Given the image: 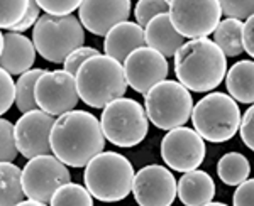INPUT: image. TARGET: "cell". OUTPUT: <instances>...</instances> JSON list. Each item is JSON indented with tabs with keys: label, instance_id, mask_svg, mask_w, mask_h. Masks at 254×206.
Returning <instances> with one entry per match:
<instances>
[{
	"label": "cell",
	"instance_id": "obj_18",
	"mask_svg": "<svg viewBox=\"0 0 254 206\" xmlns=\"http://www.w3.org/2000/svg\"><path fill=\"white\" fill-rule=\"evenodd\" d=\"M36 61V48L31 39L20 32L3 34V49L0 54V68L9 75H22Z\"/></svg>",
	"mask_w": 254,
	"mask_h": 206
},
{
	"label": "cell",
	"instance_id": "obj_22",
	"mask_svg": "<svg viewBox=\"0 0 254 206\" xmlns=\"http://www.w3.org/2000/svg\"><path fill=\"white\" fill-rule=\"evenodd\" d=\"M24 198L22 169L14 162L0 160V206H15Z\"/></svg>",
	"mask_w": 254,
	"mask_h": 206
},
{
	"label": "cell",
	"instance_id": "obj_10",
	"mask_svg": "<svg viewBox=\"0 0 254 206\" xmlns=\"http://www.w3.org/2000/svg\"><path fill=\"white\" fill-rule=\"evenodd\" d=\"M168 15L183 38L196 39L214 32L222 12L217 0H170Z\"/></svg>",
	"mask_w": 254,
	"mask_h": 206
},
{
	"label": "cell",
	"instance_id": "obj_9",
	"mask_svg": "<svg viewBox=\"0 0 254 206\" xmlns=\"http://www.w3.org/2000/svg\"><path fill=\"white\" fill-rule=\"evenodd\" d=\"M71 181L68 166L55 154L36 155L27 160L22 169V189L26 198L49 205L51 196L61 184Z\"/></svg>",
	"mask_w": 254,
	"mask_h": 206
},
{
	"label": "cell",
	"instance_id": "obj_23",
	"mask_svg": "<svg viewBox=\"0 0 254 206\" xmlns=\"http://www.w3.org/2000/svg\"><path fill=\"white\" fill-rule=\"evenodd\" d=\"M243 20L239 19H224L214 29V43L224 52L225 57H236L244 52L243 48Z\"/></svg>",
	"mask_w": 254,
	"mask_h": 206
},
{
	"label": "cell",
	"instance_id": "obj_34",
	"mask_svg": "<svg viewBox=\"0 0 254 206\" xmlns=\"http://www.w3.org/2000/svg\"><path fill=\"white\" fill-rule=\"evenodd\" d=\"M39 12H41V7L38 5V2H36V0H29L22 19H20L17 24H14L9 31L10 32H24V31H27V29H31L36 22H38Z\"/></svg>",
	"mask_w": 254,
	"mask_h": 206
},
{
	"label": "cell",
	"instance_id": "obj_19",
	"mask_svg": "<svg viewBox=\"0 0 254 206\" xmlns=\"http://www.w3.org/2000/svg\"><path fill=\"white\" fill-rule=\"evenodd\" d=\"M144 39L147 48H153L165 57H171L183 46L187 38L173 27L168 12H163L154 15L144 26Z\"/></svg>",
	"mask_w": 254,
	"mask_h": 206
},
{
	"label": "cell",
	"instance_id": "obj_39",
	"mask_svg": "<svg viewBox=\"0 0 254 206\" xmlns=\"http://www.w3.org/2000/svg\"><path fill=\"white\" fill-rule=\"evenodd\" d=\"M166 2H170V0H166Z\"/></svg>",
	"mask_w": 254,
	"mask_h": 206
},
{
	"label": "cell",
	"instance_id": "obj_36",
	"mask_svg": "<svg viewBox=\"0 0 254 206\" xmlns=\"http://www.w3.org/2000/svg\"><path fill=\"white\" fill-rule=\"evenodd\" d=\"M234 206H253L254 205V181L246 179L237 184V189L232 198Z\"/></svg>",
	"mask_w": 254,
	"mask_h": 206
},
{
	"label": "cell",
	"instance_id": "obj_27",
	"mask_svg": "<svg viewBox=\"0 0 254 206\" xmlns=\"http://www.w3.org/2000/svg\"><path fill=\"white\" fill-rule=\"evenodd\" d=\"M29 0H0V29H10L22 19Z\"/></svg>",
	"mask_w": 254,
	"mask_h": 206
},
{
	"label": "cell",
	"instance_id": "obj_21",
	"mask_svg": "<svg viewBox=\"0 0 254 206\" xmlns=\"http://www.w3.org/2000/svg\"><path fill=\"white\" fill-rule=\"evenodd\" d=\"M224 80L229 95L236 102L248 105L254 102V63L251 59L232 64L231 69L225 71Z\"/></svg>",
	"mask_w": 254,
	"mask_h": 206
},
{
	"label": "cell",
	"instance_id": "obj_16",
	"mask_svg": "<svg viewBox=\"0 0 254 206\" xmlns=\"http://www.w3.org/2000/svg\"><path fill=\"white\" fill-rule=\"evenodd\" d=\"M130 15V0H81L78 19L87 31L105 36L116 24Z\"/></svg>",
	"mask_w": 254,
	"mask_h": 206
},
{
	"label": "cell",
	"instance_id": "obj_20",
	"mask_svg": "<svg viewBox=\"0 0 254 206\" xmlns=\"http://www.w3.org/2000/svg\"><path fill=\"white\" fill-rule=\"evenodd\" d=\"M176 195L187 206H207L215 196V183L205 171H188L176 184Z\"/></svg>",
	"mask_w": 254,
	"mask_h": 206
},
{
	"label": "cell",
	"instance_id": "obj_6",
	"mask_svg": "<svg viewBox=\"0 0 254 206\" xmlns=\"http://www.w3.org/2000/svg\"><path fill=\"white\" fill-rule=\"evenodd\" d=\"M195 130L203 141L220 144L237 134L241 110L237 102L227 93H208L191 108L190 115Z\"/></svg>",
	"mask_w": 254,
	"mask_h": 206
},
{
	"label": "cell",
	"instance_id": "obj_31",
	"mask_svg": "<svg viewBox=\"0 0 254 206\" xmlns=\"http://www.w3.org/2000/svg\"><path fill=\"white\" fill-rule=\"evenodd\" d=\"M15 102V85L12 80V75L0 68V117L5 112H9L10 106Z\"/></svg>",
	"mask_w": 254,
	"mask_h": 206
},
{
	"label": "cell",
	"instance_id": "obj_35",
	"mask_svg": "<svg viewBox=\"0 0 254 206\" xmlns=\"http://www.w3.org/2000/svg\"><path fill=\"white\" fill-rule=\"evenodd\" d=\"M239 134H241V139H243L244 146L248 149H254V108L249 106L246 110V113L241 117V122H239Z\"/></svg>",
	"mask_w": 254,
	"mask_h": 206
},
{
	"label": "cell",
	"instance_id": "obj_7",
	"mask_svg": "<svg viewBox=\"0 0 254 206\" xmlns=\"http://www.w3.org/2000/svg\"><path fill=\"white\" fill-rule=\"evenodd\" d=\"M193 98L180 81L163 80L144 93L147 120L161 130L182 127L190 120Z\"/></svg>",
	"mask_w": 254,
	"mask_h": 206
},
{
	"label": "cell",
	"instance_id": "obj_1",
	"mask_svg": "<svg viewBox=\"0 0 254 206\" xmlns=\"http://www.w3.org/2000/svg\"><path fill=\"white\" fill-rule=\"evenodd\" d=\"M49 142L53 154L69 167L87 166L105 147L100 120L83 110H69L60 115L51 129Z\"/></svg>",
	"mask_w": 254,
	"mask_h": 206
},
{
	"label": "cell",
	"instance_id": "obj_30",
	"mask_svg": "<svg viewBox=\"0 0 254 206\" xmlns=\"http://www.w3.org/2000/svg\"><path fill=\"white\" fill-rule=\"evenodd\" d=\"M225 17L244 20L253 15L254 0H217Z\"/></svg>",
	"mask_w": 254,
	"mask_h": 206
},
{
	"label": "cell",
	"instance_id": "obj_38",
	"mask_svg": "<svg viewBox=\"0 0 254 206\" xmlns=\"http://www.w3.org/2000/svg\"><path fill=\"white\" fill-rule=\"evenodd\" d=\"M2 49H3V34L0 32V54H2Z\"/></svg>",
	"mask_w": 254,
	"mask_h": 206
},
{
	"label": "cell",
	"instance_id": "obj_11",
	"mask_svg": "<svg viewBox=\"0 0 254 206\" xmlns=\"http://www.w3.org/2000/svg\"><path fill=\"white\" fill-rule=\"evenodd\" d=\"M205 154V141L195 129L175 127L161 141V157L176 172H188L202 166Z\"/></svg>",
	"mask_w": 254,
	"mask_h": 206
},
{
	"label": "cell",
	"instance_id": "obj_3",
	"mask_svg": "<svg viewBox=\"0 0 254 206\" xmlns=\"http://www.w3.org/2000/svg\"><path fill=\"white\" fill-rule=\"evenodd\" d=\"M75 81L81 102L92 108H104L127 92L124 66L107 54L88 57L76 71Z\"/></svg>",
	"mask_w": 254,
	"mask_h": 206
},
{
	"label": "cell",
	"instance_id": "obj_2",
	"mask_svg": "<svg viewBox=\"0 0 254 206\" xmlns=\"http://www.w3.org/2000/svg\"><path fill=\"white\" fill-rule=\"evenodd\" d=\"M227 57L208 38L185 41L175 52V75L187 90L195 93L212 92L224 81Z\"/></svg>",
	"mask_w": 254,
	"mask_h": 206
},
{
	"label": "cell",
	"instance_id": "obj_17",
	"mask_svg": "<svg viewBox=\"0 0 254 206\" xmlns=\"http://www.w3.org/2000/svg\"><path fill=\"white\" fill-rule=\"evenodd\" d=\"M146 46L144 39V27H141L137 22H124L116 24L105 34L104 51L105 54L114 57L119 63H124L126 57L137 48Z\"/></svg>",
	"mask_w": 254,
	"mask_h": 206
},
{
	"label": "cell",
	"instance_id": "obj_28",
	"mask_svg": "<svg viewBox=\"0 0 254 206\" xmlns=\"http://www.w3.org/2000/svg\"><path fill=\"white\" fill-rule=\"evenodd\" d=\"M17 154L19 151L15 146L14 125L5 118H0V160L14 162Z\"/></svg>",
	"mask_w": 254,
	"mask_h": 206
},
{
	"label": "cell",
	"instance_id": "obj_25",
	"mask_svg": "<svg viewBox=\"0 0 254 206\" xmlns=\"http://www.w3.org/2000/svg\"><path fill=\"white\" fill-rule=\"evenodd\" d=\"M46 69H27L26 73H22L20 78L15 83V105H17L19 112L26 113L31 112V110L39 108L38 103H36V97H34V88L36 83H38L39 76Z\"/></svg>",
	"mask_w": 254,
	"mask_h": 206
},
{
	"label": "cell",
	"instance_id": "obj_12",
	"mask_svg": "<svg viewBox=\"0 0 254 206\" xmlns=\"http://www.w3.org/2000/svg\"><path fill=\"white\" fill-rule=\"evenodd\" d=\"M34 97L39 108L53 117L75 110L80 102L75 76L64 69L44 71L36 83Z\"/></svg>",
	"mask_w": 254,
	"mask_h": 206
},
{
	"label": "cell",
	"instance_id": "obj_33",
	"mask_svg": "<svg viewBox=\"0 0 254 206\" xmlns=\"http://www.w3.org/2000/svg\"><path fill=\"white\" fill-rule=\"evenodd\" d=\"M38 5L46 14L51 15H68L80 7L81 0H36Z\"/></svg>",
	"mask_w": 254,
	"mask_h": 206
},
{
	"label": "cell",
	"instance_id": "obj_32",
	"mask_svg": "<svg viewBox=\"0 0 254 206\" xmlns=\"http://www.w3.org/2000/svg\"><path fill=\"white\" fill-rule=\"evenodd\" d=\"M97 54H100V52H98L95 48H88V46H80V48H76L75 51H71L66 57H64V61H63L64 71H68L69 75L75 76V75H76V71H78L80 66L83 64L85 61L88 59V57L97 56Z\"/></svg>",
	"mask_w": 254,
	"mask_h": 206
},
{
	"label": "cell",
	"instance_id": "obj_5",
	"mask_svg": "<svg viewBox=\"0 0 254 206\" xmlns=\"http://www.w3.org/2000/svg\"><path fill=\"white\" fill-rule=\"evenodd\" d=\"M80 19L75 15L44 14L32 29V44L36 52L49 63L60 64L69 52L83 46L85 31Z\"/></svg>",
	"mask_w": 254,
	"mask_h": 206
},
{
	"label": "cell",
	"instance_id": "obj_37",
	"mask_svg": "<svg viewBox=\"0 0 254 206\" xmlns=\"http://www.w3.org/2000/svg\"><path fill=\"white\" fill-rule=\"evenodd\" d=\"M241 38H243V48L249 56H254V19L251 17L246 19L243 22V32H241Z\"/></svg>",
	"mask_w": 254,
	"mask_h": 206
},
{
	"label": "cell",
	"instance_id": "obj_24",
	"mask_svg": "<svg viewBox=\"0 0 254 206\" xmlns=\"http://www.w3.org/2000/svg\"><path fill=\"white\" fill-rule=\"evenodd\" d=\"M251 166L246 155L239 152H227L217 162V174L219 179L227 186H237L249 178Z\"/></svg>",
	"mask_w": 254,
	"mask_h": 206
},
{
	"label": "cell",
	"instance_id": "obj_8",
	"mask_svg": "<svg viewBox=\"0 0 254 206\" xmlns=\"http://www.w3.org/2000/svg\"><path fill=\"white\" fill-rule=\"evenodd\" d=\"M104 137L117 147L139 146L147 135L149 120L144 106L132 98H116L104 106L100 117Z\"/></svg>",
	"mask_w": 254,
	"mask_h": 206
},
{
	"label": "cell",
	"instance_id": "obj_15",
	"mask_svg": "<svg viewBox=\"0 0 254 206\" xmlns=\"http://www.w3.org/2000/svg\"><path fill=\"white\" fill-rule=\"evenodd\" d=\"M168 73H170V66L166 57L161 52L154 51L153 48L142 46L134 49L124 61L127 86L141 95H144L159 81L166 80Z\"/></svg>",
	"mask_w": 254,
	"mask_h": 206
},
{
	"label": "cell",
	"instance_id": "obj_29",
	"mask_svg": "<svg viewBox=\"0 0 254 206\" xmlns=\"http://www.w3.org/2000/svg\"><path fill=\"white\" fill-rule=\"evenodd\" d=\"M168 12V2L166 0H139L136 3V20L141 27H144L154 15Z\"/></svg>",
	"mask_w": 254,
	"mask_h": 206
},
{
	"label": "cell",
	"instance_id": "obj_13",
	"mask_svg": "<svg viewBox=\"0 0 254 206\" xmlns=\"http://www.w3.org/2000/svg\"><path fill=\"white\" fill-rule=\"evenodd\" d=\"M130 193L141 206H170L176 198V179L170 169L151 164L134 174Z\"/></svg>",
	"mask_w": 254,
	"mask_h": 206
},
{
	"label": "cell",
	"instance_id": "obj_4",
	"mask_svg": "<svg viewBox=\"0 0 254 206\" xmlns=\"http://www.w3.org/2000/svg\"><path fill=\"white\" fill-rule=\"evenodd\" d=\"M134 167L126 155L119 152H98L85 166V188L98 201L114 203L130 195Z\"/></svg>",
	"mask_w": 254,
	"mask_h": 206
},
{
	"label": "cell",
	"instance_id": "obj_26",
	"mask_svg": "<svg viewBox=\"0 0 254 206\" xmlns=\"http://www.w3.org/2000/svg\"><path fill=\"white\" fill-rule=\"evenodd\" d=\"M49 205L53 206H64V205H76V206H92L93 205V196L88 193L87 188H83L81 184L76 183H68L61 184L56 189L55 195L51 196Z\"/></svg>",
	"mask_w": 254,
	"mask_h": 206
},
{
	"label": "cell",
	"instance_id": "obj_14",
	"mask_svg": "<svg viewBox=\"0 0 254 206\" xmlns=\"http://www.w3.org/2000/svg\"><path fill=\"white\" fill-rule=\"evenodd\" d=\"M56 118L44 110L36 108L26 112L14 125V137L17 151L26 159L36 155L53 154L51 151V129Z\"/></svg>",
	"mask_w": 254,
	"mask_h": 206
}]
</instances>
